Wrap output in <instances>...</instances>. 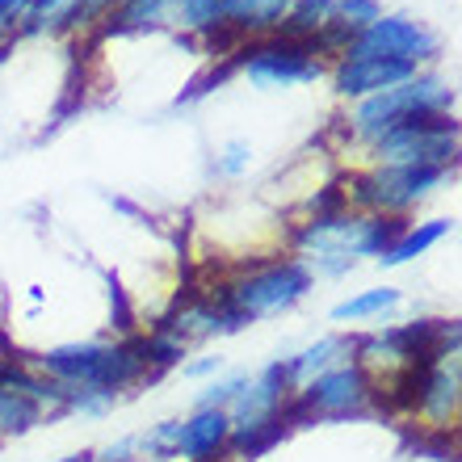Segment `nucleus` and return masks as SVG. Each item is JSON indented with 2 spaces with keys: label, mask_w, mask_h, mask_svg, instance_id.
I'll return each instance as SVG.
<instances>
[{
  "label": "nucleus",
  "mask_w": 462,
  "mask_h": 462,
  "mask_svg": "<svg viewBox=\"0 0 462 462\" xmlns=\"http://www.w3.org/2000/svg\"><path fill=\"white\" fill-rule=\"evenodd\" d=\"M244 169H248V147H244V143H231L227 152H223V160H219V172L236 177V172H244Z\"/></svg>",
  "instance_id": "obj_27"
},
{
  "label": "nucleus",
  "mask_w": 462,
  "mask_h": 462,
  "mask_svg": "<svg viewBox=\"0 0 462 462\" xmlns=\"http://www.w3.org/2000/svg\"><path fill=\"white\" fill-rule=\"evenodd\" d=\"M30 5L34 0H0V38H13L17 30H25Z\"/></svg>",
  "instance_id": "obj_24"
},
{
  "label": "nucleus",
  "mask_w": 462,
  "mask_h": 462,
  "mask_svg": "<svg viewBox=\"0 0 462 462\" xmlns=\"http://www.w3.org/2000/svg\"><path fill=\"white\" fill-rule=\"evenodd\" d=\"M454 101V88H446L438 76H412L395 88H383L374 97H365L353 114V131L362 139H383L387 131H395L400 122L416 118V114H446V106Z\"/></svg>",
  "instance_id": "obj_6"
},
{
  "label": "nucleus",
  "mask_w": 462,
  "mask_h": 462,
  "mask_svg": "<svg viewBox=\"0 0 462 462\" xmlns=\"http://www.w3.org/2000/svg\"><path fill=\"white\" fill-rule=\"evenodd\" d=\"M34 425H42V412H38L34 403L25 400V395H17V391L0 387V441L22 438V433H30Z\"/></svg>",
  "instance_id": "obj_19"
},
{
  "label": "nucleus",
  "mask_w": 462,
  "mask_h": 462,
  "mask_svg": "<svg viewBox=\"0 0 462 462\" xmlns=\"http://www.w3.org/2000/svg\"><path fill=\"white\" fill-rule=\"evenodd\" d=\"M181 374H185V378H219V374H223V357L215 353V357H198V362H185Z\"/></svg>",
  "instance_id": "obj_26"
},
{
  "label": "nucleus",
  "mask_w": 462,
  "mask_h": 462,
  "mask_svg": "<svg viewBox=\"0 0 462 462\" xmlns=\"http://www.w3.org/2000/svg\"><path fill=\"white\" fill-rule=\"evenodd\" d=\"M332 17H337L341 25H349L353 34H357V30H365L370 22H378L383 9H378V0H337Z\"/></svg>",
  "instance_id": "obj_22"
},
{
  "label": "nucleus",
  "mask_w": 462,
  "mask_h": 462,
  "mask_svg": "<svg viewBox=\"0 0 462 462\" xmlns=\"http://www.w3.org/2000/svg\"><path fill=\"white\" fill-rule=\"evenodd\" d=\"M311 286H316V278L299 256H278V261L240 269L231 282H223L219 294L244 324H256V319L282 316V311L299 307L311 294Z\"/></svg>",
  "instance_id": "obj_3"
},
{
  "label": "nucleus",
  "mask_w": 462,
  "mask_h": 462,
  "mask_svg": "<svg viewBox=\"0 0 462 462\" xmlns=\"http://www.w3.org/2000/svg\"><path fill=\"white\" fill-rule=\"evenodd\" d=\"M244 374H223V378H210L207 387L198 391V408H227L231 395L240 391Z\"/></svg>",
  "instance_id": "obj_23"
},
{
  "label": "nucleus",
  "mask_w": 462,
  "mask_h": 462,
  "mask_svg": "<svg viewBox=\"0 0 462 462\" xmlns=\"http://www.w3.org/2000/svg\"><path fill=\"white\" fill-rule=\"evenodd\" d=\"M38 370L55 378L60 387H93L118 400L122 391L152 383V365L139 353V341H85V345H60L38 357Z\"/></svg>",
  "instance_id": "obj_2"
},
{
  "label": "nucleus",
  "mask_w": 462,
  "mask_h": 462,
  "mask_svg": "<svg viewBox=\"0 0 462 462\" xmlns=\"http://www.w3.org/2000/svg\"><path fill=\"white\" fill-rule=\"evenodd\" d=\"M450 169H429V164H416V169H387L378 164L370 177H357L353 181V202L365 210V215H391V219H403L408 210L446 181Z\"/></svg>",
  "instance_id": "obj_8"
},
{
  "label": "nucleus",
  "mask_w": 462,
  "mask_h": 462,
  "mask_svg": "<svg viewBox=\"0 0 462 462\" xmlns=\"http://www.w3.org/2000/svg\"><path fill=\"white\" fill-rule=\"evenodd\" d=\"M374 408V383L362 365L341 362L311 378L303 391H294L286 403V425H316V420H349Z\"/></svg>",
  "instance_id": "obj_4"
},
{
  "label": "nucleus",
  "mask_w": 462,
  "mask_h": 462,
  "mask_svg": "<svg viewBox=\"0 0 462 462\" xmlns=\"http://www.w3.org/2000/svg\"><path fill=\"white\" fill-rule=\"evenodd\" d=\"M244 60V76L253 80L256 88H286V85H307V80H319L324 76V63L316 60V51L307 38H269V42H256V47L240 51Z\"/></svg>",
  "instance_id": "obj_9"
},
{
  "label": "nucleus",
  "mask_w": 462,
  "mask_h": 462,
  "mask_svg": "<svg viewBox=\"0 0 462 462\" xmlns=\"http://www.w3.org/2000/svg\"><path fill=\"white\" fill-rule=\"evenodd\" d=\"M93 462H143V454H139V438H118V441H110L106 450H97V454H88Z\"/></svg>",
  "instance_id": "obj_25"
},
{
  "label": "nucleus",
  "mask_w": 462,
  "mask_h": 462,
  "mask_svg": "<svg viewBox=\"0 0 462 462\" xmlns=\"http://www.w3.org/2000/svg\"><path fill=\"white\" fill-rule=\"evenodd\" d=\"M294 0H248L240 13V22H236V30H273V25H282V17L291 13Z\"/></svg>",
  "instance_id": "obj_21"
},
{
  "label": "nucleus",
  "mask_w": 462,
  "mask_h": 462,
  "mask_svg": "<svg viewBox=\"0 0 462 462\" xmlns=\"http://www.w3.org/2000/svg\"><path fill=\"white\" fill-rule=\"evenodd\" d=\"M55 462H93L88 454H68V458H55Z\"/></svg>",
  "instance_id": "obj_28"
},
{
  "label": "nucleus",
  "mask_w": 462,
  "mask_h": 462,
  "mask_svg": "<svg viewBox=\"0 0 462 462\" xmlns=\"http://www.w3.org/2000/svg\"><path fill=\"white\" fill-rule=\"evenodd\" d=\"M349 357H353V337H337V332H328V337H319L316 345L299 349L294 357H282V370H286L291 391H303L311 378H319L324 370H332V365L349 362Z\"/></svg>",
  "instance_id": "obj_13"
},
{
  "label": "nucleus",
  "mask_w": 462,
  "mask_h": 462,
  "mask_svg": "<svg viewBox=\"0 0 462 462\" xmlns=\"http://www.w3.org/2000/svg\"><path fill=\"white\" fill-rule=\"evenodd\" d=\"M156 25H164L160 0H118V9L106 17L101 34H131V30H156Z\"/></svg>",
  "instance_id": "obj_17"
},
{
  "label": "nucleus",
  "mask_w": 462,
  "mask_h": 462,
  "mask_svg": "<svg viewBox=\"0 0 462 462\" xmlns=\"http://www.w3.org/2000/svg\"><path fill=\"white\" fill-rule=\"evenodd\" d=\"M454 152H458V122L446 114H416L374 139V156L387 169H416V164L450 169Z\"/></svg>",
  "instance_id": "obj_5"
},
{
  "label": "nucleus",
  "mask_w": 462,
  "mask_h": 462,
  "mask_svg": "<svg viewBox=\"0 0 462 462\" xmlns=\"http://www.w3.org/2000/svg\"><path fill=\"white\" fill-rule=\"evenodd\" d=\"M403 294L395 286H370V291L353 294L345 303L332 307V324H370V319H383L400 307Z\"/></svg>",
  "instance_id": "obj_14"
},
{
  "label": "nucleus",
  "mask_w": 462,
  "mask_h": 462,
  "mask_svg": "<svg viewBox=\"0 0 462 462\" xmlns=\"http://www.w3.org/2000/svg\"><path fill=\"white\" fill-rule=\"evenodd\" d=\"M80 5H85V0H34V5H30V17H25V30H34V34L68 30V25H76Z\"/></svg>",
  "instance_id": "obj_20"
},
{
  "label": "nucleus",
  "mask_w": 462,
  "mask_h": 462,
  "mask_svg": "<svg viewBox=\"0 0 462 462\" xmlns=\"http://www.w3.org/2000/svg\"><path fill=\"white\" fill-rule=\"evenodd\" d=\"M160 5H164V25H181L198 34H215V25H223L219 0H160Z\"/></svg>",
  "instance_id": "obj_16"
},
{
  "label": "nucleus",
  "mask_w": 462,
  "mask_h": 462,
  "mask_svg": "<svg viewBox=\"0 0 462 462\" xmlns=\"http://www.w3.org/2000/svg\"><path fill=\"white\" fill-rule=\"evenodd\" d=\"M337 0H294L291 13L282 17V38H316L332 22Z\"/></svg>",
  "instance_id": "obj_18"
},
{
  "label": "nucleus",
  "mask_w": 462,
  "mask_h": 462,
  "mask_svg": "<svg viewBox=\"0 0 462 462\" xmlns=\"http://www.w3.org/2000/svg\"><path fill=\"white\" fill-rule=\"evenodd\" d=\"M408 231V219L328 210L294 231V256L311 269V278H345L357 256H383Z\"/></svg>",
  "instance_id": "obj_1"
},
{
  "label": "nucleus",
  "mask_w": 462,
  "mask_h": 462,
  "mask_svg": "<svg viewBox=\"0 0 462 462\" xmlns=\"http://www.w3.org/2000/svg\"><path fill=\"white\" fill-rule=\"evenodd\" d=\"M416 76V63L400 60H341L337 63V93L341 97H374L383 88H395Z\"/></svg>",
  "instance_id": "obj_12"
},
{
  "label": "nucleus",
  "mask_w": 462,
  "mask_h": 462,
  "mask_svg": "<svg viewBox=\"0 0 462 462\" xmlns=\"http://www.w3.org/2000/svg\"><path fill=\"white\" fill-rule=\"evenodd\" d=\"M438 51V38L412 17H378L365 30H357L345 51V60H400L420 63Z\"/></svg>",
  "instance_id": "obj_10"
},
{
  "label": "nucleus",
  "mask_w": 462,
  "mask_h": 462,
  "mask_svg": "<svg viewBox=\"0 0 462 462\" xmlns=\"http://www.w3.org/2000/svg\"><path fill=\"white\" fill-rule=\"evenodd\" d=\"M172 458L181 462H223L231 458V420L227 408H194L177 420V446Z\"/></svg>",
  "instance_id": "obj_11"
},
{
  "label": "nucleus",
  "mask_w": 462,
  "mask_h": 462,
  "mask_svg": "<svg viewBox=\"0 0 462 462\" xmlns=\"http://www.w3.org/2000/svg\"><path fill=\"white\" fill-rule=\"evenodd\" d=\"M458 412H462V365H458V349H441L433 353L420 374H416V395L408 416L420 420V433H441L450 438L458 429Z\"/></svg>",
  "instance_id": "obj_7"
},
{
  "label": "nucleus",
  "mask_w": 462,
  "mask_h": 462,
  "mask_svg": "<svg viewBox=\"0 0 462 462\" xmlns=\"http://www.w3.org/2000/svg\"><path fill=\"white\" fill-rule=\"evenodd\" d=\"M441 236H450V223H446V219L408 223V231H403L400 240L391 244V248L378 256V261H383V265H408V261H416V256H425L429 248L441 240Z\"/></svg>",
  "instance_id": "obj_15"
}]
</instances>
